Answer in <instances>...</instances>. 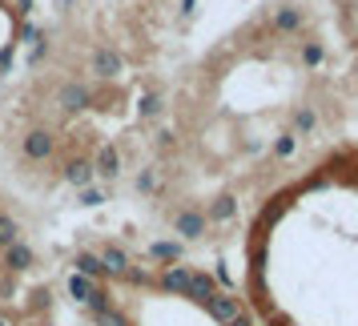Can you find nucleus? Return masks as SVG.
Instances as JSON below:
<instances>
[{
  "label": "nucleus",
  "instance_id": "f8f14e48",
  "mask_svg": "<svg viewBox=\"0 0 358 326\" xmlns=\"http://www.w3.org/2000/svg\"><path fill=\"white\" fill-rule=\"evenodd\" d=\"M97 258L105 262V270H109V278H125V270L133 266L129 250H125V246H117V242H101Z\"/></svg>",
  "mask_w": 358,
  "mask_h": 326
},
{
  "label": "nucleus",
  "instance_id": "4be33fe9",
  "mask_svg": "<svg viewBox=\"0 0 358 326\" xmlns=\"http://www.w3.org/2000/svg\"><path fill=\"white\" fill-rule=\"evenodd\" d=\"M194 8H197V0H181V17H194Z\"/></svg>",
  "mask_w": 358,
  "mask_h": 326
},
{
  "label": "nucleus",
  "instance_id": "9b49d317",
  "mask_svg": "<svg viewBox=\"0 0 358 326\" xmlns=\"http://www.w3.org/2000/svg\"><path fill=\"white\" fill-rule=\"evenodd\" d=\"M73 274L89 278V282H109V270H105V262L97 258V250H77V254H73Z\"/></svg>",
  "mask_w": 358,
  "mask_h": 326
},
{
  "label": "nucleus",
  "instance_id": "6e6552de",
  "mask_svg": "<svg viewBox=\"0 0 358 326\" xmlns=\"http://www.w3.org/2000/svg\"><path fill=\"white\" fill-rule=\"evenodd\" d=\"M0 266H4V274H29L36 266V250L20 238V242H13L8 250H0Z\"/></svg>",
  "mask_w": 358,
  "mask_h": 326
},
{
  "label": "nucleus",
  "instance_id": "393cba45",
  "mask_svg": "<svg viewBox=\"0 0 358 326\" xmlns=\"http://www.w3.org/2000/svg\"><path fill=\"white\" fill-rule=\"evenodd\" d=\"M69 4H73V0H61V8H69Z\"/></svg>",
  "mask_w": 358,
  "mask_h": 326
},
{
  "label": "nucleus",
  "instance_id": "dca6fc26",
  "mask_svg": "<svg viewBox=\"0 0 358 326\" xmlns=\"http://www.w3.org/2000/svg\"><path fill=\"white\" fill-rule=\"evenodd\" d=\"M137 194H162V169L157 165H145L141 173H137Z\"/></svg>",
  "mask_w": 358,
  "mask_h": 326
},
{
  "label": "nucleus",
  "instance_id": "f03ea898",
  "mask_svg": "<svg viewBox=\"0 0 358 326\" xmlns=\"http://www.w3.org/2000/svg\"><path fill=\"white\" fill-rule=\"evenodd\" d=\"M52 153H57V133L49 129V125H33V129L20 137V157L24 162H52Z\"/></svg>",
  "mask_w": 358,
  "mask_h": 326
},
{
  "label": "nucleus",
  "instance_id": "5701e85b",
  "mask_svg": "<svg viewBox=\"0 0 358 326\" xmlns=\"http://www.w3.org/2000/svg\"><path fill=\"white\" fill-rule=\"evenodd\" d=\"M29 8H33V0H20V8H17V13H29Z\"/></svg>",
  "mask_w": 358,
  "mask_h": 326
},
{
  "label": "nucleus",
  "instance_id": "4468645a",
  "mask_svg": "<svg viewBox=\"0 0 358 326\" xmlns=\"http://www.w3.org/2000/svg\"><path fill=\"white\" fill-rule=\"evenodd\" d=\"M181 242H169V238H162V242L149 246V262H162V266H173V262H181Z\"/></svg>",
  "mask_w": 358,
  "mask_h": 326
},
{
  "label": "nucleus",
  "instance_id": "1a4fd4ad",
  "mask_svg": "<svg viewBox=\"0 0 358 326\" xmlns=\"http://www.w3.org/2000/svg\"><path fill=\"white\" fill-rule=\"evenodd\" d=\"M61 178H65V185H73V190L93 185V181H97V173H93V157H85V153L65 157V162H61Z\"/></svg>",
  "mask_w": 358,
  "mask_h": 326
},
{
  "label": "nucleus",
  "instance_id": "b1692460",
  "mask_svg": "<svg viewBox=\"0 0 358 326\" xmlns=\"http://www.w3.org/2000/svg\"><path fill=\"white\" fill-rule=\"evenodd\" d=\"M0 326H13V323H8V318H4V314H0Z\"/></svg>",
  "mask_w": 358,
  "mask_h": 326
},
{
  "label": "nucleus",
  "instance_id": "39448f33",
  "mask_svg": "<svg viewBox=\"0 0 358 326\" xmlns=\"http://www.w3.org/2000/svg\"><path fill=\"white\" fill-rule=\"evenodd\" d=\"M302 29H306V13L298 4H278L270 17V33L286 41V36H302Z\"/></svg>",
  "mask_w": 358,
  "mask_h": 326
},
{
  "label": "nucleus",
  "instance_id": "412c9836",
  "mask_svg": "<svg viewBox=\"0 0 358 326\" xmlns=\"http://www.w3.org/2000/svg\"><path fill=\"white\" fill-rule=\"evenodd\" d=\"M29 306H33V310H45V306H49V294H45V290H36V294H33V302H29Z\"/></svg>",
  "mask_w": 358,
  "mask_h": 326
},
{
  "label": "nucleus",
  "instance_id": "6ab92c4d",
  "mask_svg": "<svg viewBox=\"0 0 358 326\" xmlns=\"http://www.w3.org/2000/svg\"><path fill=\"white\" fill-rule=\"evenodd\" d=\"M326 61V49L318 45V41H302V69L306 73H314V69H322Z\"/></svg>",
  "mask_w": 358,
  "mask_h": 326
},
{
  "label": "nucleus",
  "instance_id": "2eb2a0df",
  "mask_svg": "<svg viewBox=\"0 0 358 326\" xmlns=\"http://www.w3.org/2000/svg\"><path fill=\"white\" fill-rule=\"evenodd\" d=\"M137 113H141V121H157V117L165 113V93L149 89L145 97H141V105H137Z\"/></svg>",
  "mask_w": 358,
  "mask_h": 326
},
{
  "label": "nucleus",
  "instance_id": "aec40b11",
  "mask_svg": "<svg viewBox=\"0 0 358 326\" xmlns=\"http://www.w3.org/2000/svg\"><path fill=\"white\" fill-rule=\"evenodd\" d=\"M93 326H129V314H125L121 306L97 310V314H93Z\"/></svg>",
  "mask_w": 358,
  "mask_h": 326
},
{
  "label": "nucleus",
  "instance_id": "f257e3e1",
  "mask_svg": "<svg viewBox=\"0 0 358 326\" xmlns=\"http://www.w3.org/2000/svg\"><path fill=\"white\" fill-rule=\"evenodd\" d=\"M298 194L310 218L290 262L250 254L258 326H358V149L326 157Z\"/></svg>",
  "mask_w": 358,
  "mask_h": 326
},
{
  "label": "nucleus",
  "instance_id": "7ed1b4c3",
  "mask_svg": "<svg viewBox=\"0 0 358 326\" xmlns=\"http://www.w3.org/2000/svg\"><path fill=\"white\" fill-rule=\"evenodd\" d=\"M57 109H61V117H77L85 113V109H93V89L85 81H65L61 89H57Z\"/></svg>",
  "mask_w": 358,
  "mask_h": 326
},
{
  "label": "nucleus",
  "instance_id": "9d476101",
  "mask_svg": "<svg viewBox=\"0 0 358 326\" xmlns=\"http://www.w3.org/2000/svg\"><path fill=\"white\" fill-rule=\"evenodd\" d=\"M93 173H97L101 181H117L121 178V149H117L113 141L97 146V153H93Z\"/></svg>",
  "mask_w": 358,
  "mask_h": 326
},
{
  "label": "nucleus",
  "instance_id": "a211bd4d",
  "mask_svg": "<svg viewBox=\"0 0 358 326\" xmlns=\"http://www.w3.org/2000/svg\"><path fill=\"white\" fill-rule=\"evenodd\" d=\"M13 242H20V222L13 218V213L0 210V250H8Z\"/></svg>",
  "mask_w": 358,
  "mask_h": 326
},
{
  "label": "nucleus",
  "instance_id": "f3484780",
  "mask_svg": "<svg viewBox=\"0 0 358 326\" xmlns=\"http://www.w3.org/2000/svg\"><path fill=\"white\" fill-rule=\"evenodd\" d=\"M109 201V190L105 185H85V190H77V206H85V210H93V206H105Z\"/></svg>",
  "mask_w": 358,
  "mask_h": 326
},
{
  "label": "nucleus",
  "instance_id": "ddd939ff",
  "mask_svg": "<svg viewBox=\"0 0 358 326\" xmlns=\"http://www.w3.org/2000/svg\"><path fill=\"white\" fill-rule=\"evenodd\" d=\"M97 286H101V282H89V278H81V274H69L65 278V294L77 302V306H89V302H93V294H97Z\"/></svg>",
  "mask_w": 358,
  "mask_h": 326
},
{
  "label": "nucleus",
  "instance_id": "20e7f679",
  "mask_svg": "<svg viewBox=\"0 0 358 326\" xmlns=\"http://www.w3.org/2000/svg\"><path fill=\"white\" fill-rule=\"evenodd\" d=\"M173 234H178L181 242H201V238L210 234V222H206L201 206H181V210L173 213Z\"/></svg>",
  "mask_w": 358,
  "mask_h": 326
},
{
  "label": "nucleus",
  "instance_id": "423d86ee",
  "mask_svg": "<svg viewBox=\"0 0 358 326\" xmlns=\"http://www.w3.org/2000/svg\"><path fill=\"white\" fill-rule=\"evenodd\" d=\"M89 69L97 73V81H117L125 73V57L113 49V45H97L93 57H89Z\"/></svg>",
  "mask_w": 358,
  "mask_h": 326
},
{
  "label": "nucleus",
  "instance_id": "0eeeda50",
  "mask_svg": "<svg viewBox=\"0 0 358 326\" xmlns=\"http://www.w3.org/2000/svg\"><path fill=\"white\" fill-rule=\"evenodd\" d=\"M238 210H242V201H238V194H229V190H222L217 197H210V201L201 206V213H206L210 226H229V222L238 218Z\"/></svg>",
  "mask_w": 358,
  "mask_h": 326
},
{
  "label": "nucleus",
  "instance_id": "a878e982",
  "mask_svg": "<svg viewBox=\"0 0 358 326\" xmlns=\"http://www.w3.org/2000/svg\"><path fill=\"white\" fill-rule=\"evenodd\" d=\"M129 326H133V323H129Z\"/></svg>",
  "mask_w": 358,
  "mask_h": 326
}]
</instances>
